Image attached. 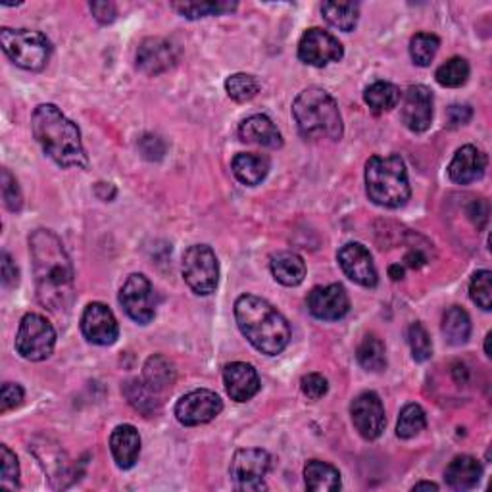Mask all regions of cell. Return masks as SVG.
<instances>
[{"label":"cell","mask_w":492,"mask_h":492,"mask_svg":"<svg viewBox=\"0 0 492 492\" xmlns=\"http://www.w3.org/2000/svg\"><path fill=\"white\" fill-rule=\"evenodd\" d=\"M37 299L54 314L68 312L76 299V275L64 244L51 229H37L29 237Z\"/></svg>","instance_id":"1"},{"label":"cell","mask_w":492,"mask_h":492,"mask_svg":"<svg viewBox=\"0 0 492 492\" xmlns=\"http://www.w3.org/2000/svg\"><path fill=\"white\" fill-rule=\"evenodd\" d=\"M31 127L45 154L54 160L60 168L87 169L89 160L83 149L81 133L76 123L62 114L58 106H37L31 116Z\"/></svg>","instance_id":"2"},{"label":"cell","mask_w":492,"mask_h":492,"mask_svg":"<svg viewBox=\"0 0 492 492\" xmlns=\"http://www.w3.org/2000/svg\"><path fill=\"white\" fill-rule=\"evenodd\" d=\"M235 319L241 333L258 352L277 356L289 347V322L267 300L254 294H242L235 302Z\"/></svg>","instance_id":"3"},{"label":"cell","mask_w":492,"mask_h":492,"mask_svg":"<svg viewBox=\"0 0 492 492\" xmlns=\"http://www.w3.org/2000/svg\"><path fill=\"white\" fill-rule=\"evenodd\" d=\"M292 116L304 139L340 141L342 118L335 98L319 87L304 89L292 102Z\"/></svg>","instance_id":"4"},{"label":"cell","mask_w":492,"mask_h":492,"mask_svg":"<svg viewBox=\"0 0 492 492\" xmlns=\"http://www.w3.org/2000/svg\"><path fill=\"white\" fill-rule=\"evenodd\" d=\"M365 193L373 204L390 210L408 202L412 189L404 160L397 154L369 158L365 164Z\"/></svg>","instance_id":"5"},{"label":"cell","mask_w":492,"mask_h":492,"mask_svg":"<svg viewBox=\"0 0 492 492\" xmlns=\"http://www.w3.org/2000/svg\"><path fill=\"white\" fill-rule=\"evenodd\" d=\"M0 45L12 64L28 71L45 70L53 54V45L41 31L4 28L0 31Z\"/></svg>","instance_id":"6"},{"label":"cell","mask_w":492,"mask_h":492,"mask_svg":"<svg viewBox=\"0 0 492 492\" xmlns=\"http://www.w3.org/2000/svg\"><path fill=\"white\" fill-rule=\"evenodd\" d=\"M56 347V331L46 317L39 314H26L21 319L16 350L23 360L43 362L54 352Z\"/></svg>","instance_id":"7"},{"label":"cell","mask_w":492,"mask_h":492,"mask_svg":"<svg viewBox=\"0 0 492 492\" xmlns=\"http://www.w3.org/2000/svg\"><path fill=\"white\" fill-rule=\"evenodd\" d=\"M183 279L201 297H208L217 289L219 264L216 252L208 244H194L183 254Z\"/></svg>","instance_id":"8"},{"label":"cell","mask_w":492,"mask_h":492,"mask_svg":"<svg viewBox=\"0 0 492 492\" xmlns=\"http://www.w3.org/2000/svg\"><path fill=\"white\" fill-rule=\"evenodd\" d=\"M272 470V456L262 448L237 450L231 462V479L237 490H264V479Z\"/></svg>","instance_id":"9"},{"label":"cell","mask_w":492,"mask_h":492,"mask_svg":"<svg viewBox=\"0 0 492 492\" xmlns=\"http://www.w3.org/2000/svg\"><path fill=\"white\" fill-rule=\"evenodd\" d=\"M119 304L139 325H149L156 316V294L152 283L143 274H133L119 291Z\"/></svg>","instance_id":"10"},{"label":"cell","mask_w":492,"mask_h":492,"mask_svg":"<svg viewBox=\"0 0 492 492\" xmlns=\"http://www.w3.org/2000/svg\"><path fill=\"white\" fill-rule=\"evenodd\" d=\"M224 410V402L214 390L199 389L181 397L176 404V417L184 427L210 423Z\"/></svg>","instance_id":"11"},{"label":"cell","mask_w":492,"mask_h":492,"mask_svg":"<svg viewBox=\"0 0 492 492\" xmlns=\"http://www.w3.org/2000/svg\"><path fill=\"white\" fill-rule=\"evenodd\" d=\"M350 415L356 430L365 439V440H375L387 427V415H385V406L381 402L379 395L373 390H365L362 395L354 398L350 406Z\"/></svg>","instance_id":"12"},{"label":"cell","mask_w":492,"mask_h":492,"mask_svg":"<svg viewBox=\"0 0 492 492\" xmlns=\"http://www.w3.org/2000/svg\"><path fill=\"white\" fill-rule=\"evenodd\" d=\"M342 56L344 48L337 37L319 28L308 29L299 43V58L308 66L324 68L331 62H339Z\"/></svg>","instance_id":"13"},{"label":"cell","mask_w":492,"mask_h":492,"mask_svg":"<svg viewBox=\"0 0 492 492\" xmlns=\"http://www.w3.org/2000/svg\"><path fill=\"white\" fill-rule=\"evenodd\" d=\"M83 337L98 347H110L119 337V325L114 312L102 302H91L81 316Z\"/></svg>","instance_id":"14"},{"label":"cell","mask_w":492,"mask_h":492,"mask_svg":"<svg viewBox=\"0 0 492 492\" xmlns=\"http://www.w3.org/2000/svg\"><path fill=\"white\" fill-rule=\"evenodd\" d=\"M337 260L342 267L344 275H347L350 281H354L356 285L365 289H373L377 285L379 275H377V267L373 264V256L369 254V250L364 244L360 242L344 244L337 254Z\"/></svg>","instance_id":"15"},{"label":"cell","mask_w":492,"mask_h":492,"mask_svg":"<svg viewBox=\"0 0 492 492\" xmlns=\"http://www.w3.org/2000/svg\"><path fill=\"white\" fill-rule=\"evenodd\" d=\"M308 310L324 322H339L350 310L348 294L339 283L325 287H316L308 294Z\"/></svg>","instance_id":"16"},{"label":"cell","mask_w":492,"mask_h":492,"mask_svg":"<svg viewBox=\"0 0 492 492\" xmlns=\"http://www.w3.org/2000/svg\"><path fill=\"white\" fill-rule=\"evenodd\" d=\"M179 60V51L174 43L162 37H149L137 51V66L146 76H160L174 68Z\"/></svg>","instance_id":"17"},{"label":"cell","mask_w":492,"mask_h":492,"mask_svg":"<svg viewBox=\"0 0 492 492\" xmlns=\"http://www.w3.org/2000/svg\"><path fill=\"white\" fill-rule=\"evenodd\" d=\"M402 121L412 133H425L433 123V93L425 85H414L404 94Z\"/></svg>","instance_id":"18"},{"label":"cell","mask_w":492,"mask_h":492,"mask_svg":"<svg viewBox=\"0 0 492 492\" xmlns=\"http://www.w3.org/2000/svg\"><path fill=\"white\" fill-rule=\"evenodd\" d=\"M224 383L227 395L235 402L252 400L260 390V377L254 365L244 362L227 364L224 369Z\"/></svg>","instance_id":"19"},{"label":"cell","mask_w":492,"mask_h":492,"mask_svg":"<svg viewBox=\"0 0 492 492\" xmlns=\"http://www.w3.org/2000/svg\"><path fill=\"white\" fill-rule=\"evenodd\" d=\"M487 156L473 144H465L454 154L448 166V177L456 184H470L485 176Z\"/></svg>","instance_id":"20"},{"label":"cell","mask_w":492,"mask_h":492,"mask_svg":"<svg viewBox=\"0 0 492 492\" xmlns=\"http://www.w3.org/2000/svg\"><path fill=\"white\" fill-rule=\"evenodd\" d=\"M110 450L119 470H131L141 456V437L133 425H118L110 435Z\"/></svg>","instance_id":"21"},{"label":"cell","mask_w":492,"mask_h":492,"mask_svg":"<svg viewBox=\"0 0 492 492\" xmlns=\"http://www.w3.org/2000/svg\"><path fill=\"white\" fill-rule=\"evenodd\" d=\"M239 137L242 143L264 146V149H281L283 137L275 123L264 114L246 118L239 126Z\"/></svg>","instance_id":"22"},{"label":"cell","mask_w":492,"mask_h":492,"mask_svg":"<svg viewBox=\"0 0 492 492\" xmlns=\"http://www.w3.org/2000/svg\"><path fill=\"white\" fill-rule=\"evenodd\" d=\"M177 372L174 362H169L166 356L162 354H154L144 364L143 369V381L146 387L152 389L156 395L162 397L164 392L171 390V387L176 385Z\"/></svg>","instance_id":"23"},{"label":"cell","mask_w":492,"mask_h":492,"mask_svg":"<svg viewBox=\"0 0 492 492\" xmlns=\"http://www.w3.org/2000/svg\"><path fill=\"white\" fill-rule=\"evenodd\" d=\"M481 475H483V467L473 456H456L448 463L445 472L447 485L454 490L475 488L477 483L481 481Z\"/></svg>","instance_id":"24"},{"label":"cell","mask_w":492,"mask_h":492,"mask_svg":"<svg viewBox=\"0 0 492 492\" xmlns=\"http://www.w3.org/2000/svg\"><path fill=\"white\" fill-rule=\"evenodd\" d=\"M233 174L242 184L256 187L269 174V158L256 152H241L233 158Z\"/></svg>","instance_id":"25"},{"label":"cell","mask_w":492,"mask_h":492,"mask_svg":"<svg viewBox=\"0 0 492 492\" xmlns=\"http://www.w3.org/2000/svg\"><path fill=\"white\" fill-rule=\"evenodd\" d=\"M272 274L275 281L285 287H299L306 277V264L299 254L294 252H277L272 256Z\"/></svg>","instance_id":"26"},{"label":"cell","mask_w":492,"mask_h":492,"mask_svg":"<svg viewBox=\"0 0 492 492\" xmlns=\"http://www.w3.org/2000/svg\"><path fill=\"white\" fill-rule=\"evenodd\" d=\"M304 481L308 490L335 492L340 488V473L337 467H333L327 462L312 460L304 467Z\"/></svg>","instance_id":"27"},{"label":"cell","mask_w":492,"mask_h":492,"mask_svg":"<svg viewBox=\"0 0 492 492\" xmlns=\"http://www.w3.org/2000/svg\"><path fill=\"white\" fill-rule=\"evenodd\" d=\"M442 335L452 347H462L472 335V319L460 306H452L442 317Z\"/></svg>","instance_id":"28"},{"label":"cell","mask_w":492,"mask_h":492,"mask_svg":"<svg viewBox=\"0 0 492 492\" xmlns=\"http://www.w3.org/2000/svg\"><path fill=\"white\" fill-rule=\"evenodd\" d=\"M365 104L373 114H385L397 108L400 102V89L389 81H375L364 93Z\"/></svg>","instance_id":"29"},{"label":"cell","mask_w":492,"mask_h":492,"mask_svg":"<svg viewBox=\"0 0 492 492\" xmlns=\"http://www.w3.org/2000/svg\"><path fill=\"white\" fill-rule=\"evenodd\" d=\"M356 358L358 364L365 369V372L379 373L387 367V352H385V342L381 340L377 335H365L360 342L358 352H356Z\"/></svg>","instance_id":"30"},{"label":"cell","mask_w":492,"mask_h":492,"mask_svg":"<svg viewBox=\"0 0 492 492\" xmlns=\"http://www.w3.org/2000/svg\"><path fill=\"white\" fill-rule=\"evenodd\" d=\"M322 14L333 28L350 33L358 26L360 6L356 3H324Z\"/></svg>","instance_id":"31"},{"label":"cell","mask_w":492,"mask_h":492,"mask_svg":"<svg viewBox=\"0 0 492 492\" xmlns=\"http://www.w3.org/2000/svg\"><path fill=\"white\" fill-rule=\"evenodd\" d=\"M126 397L133 408L139 410L144 415H151L152 412H156L160 408V404H162L160 395H156L152 389L146 387L143 379L129 381V383L126 385Z\"/></svg>","instance_id":"32"},{"label":"cell","mask_w":492,"mask_h":492,"mask_svg":"<svg viewBox=\"0 0 492 492\" xmlns=\"http://www.w3.org/2000/svg\"><path fill=\"white\" fill-rule=\"evenodd\" d=\"M435 78L442 87L458 89L467 83V79H470V64H467L465 58L454 56L437 70Z\"/></svg>","instance_id":"33"},{"label":"cell","mask_w":492,"mask_h":492,"mask_svg":"<svg viewBox=\"0 0 492 492\" xmlns=\"http://www.w3.org/2000/svg\"><path fill=\"white\" fill-rule=\"evenodd\" d=\"M427 425V417L425 412L420 404H408L404 406L400 417H398V425H397V435L404 440L414 439L422 433Z\"/></svg>","instance_id":"34"},{"label":"cell","mask_w":492,"mask_h":492,"mask_svg":"<svg viewBox=\"0 0 492 492\" xmlns=\"http://www.w3.org/2000/svg\"><path fill=\"white\" fill-rule=\"evenodd\" d=\"M440 46V39L433 33H417L410 41V56L415 66L427 68L435 60Z\"/></svg>","instance_id":"35"},{"label":"cell","mask_w":492,"mask_h":492,"mask_svg":"<svg viewBox=\"0 0 492 492\" xmlns=\"http://www.w3.org/2000/svg\"><path fill=\"white\" fill-rule=\"evenodd\" d=\"M237 8V3H176L174 10L179 12L183 18L187 20H201L208 16H221L226 12H233Z\"/></svg>","instance_id":"36"},{"label":"cell","mask_w":492,"mask_h":492,"mask_svg":"<svg viewBox=\"0 0 492 492\" xmlns=\"http://www.w3.org/2000/svg\"><path fill=\"white\" fill-rule=\"evenodd\" d=\"M226 91L235 102H249L260 93V83L249 73H235V76L227 78Z\"/></svg>","instance_id":"37"},{"label":"cell","mask_w":492,"mask_h":492,"mask_svg":"<svg viewBox=\"0 0 492 492\" xmlns=\"http://www.w3.org/2000/svg\"><path fill=\"white\" fill-rule=\"evenodd\" d=\"M492 274L488 269H481L472 277L470 283V297L472 300L485 312L492 310Z\"/></svg>","instance_id":"38"},{"label":"cell","mask_w":492,"mask_h":492,"mask_svg":"<svg viewBox=\"0 0 492 492\" xmlns=\"http://www.w3.org/2000/svg\"><path fill=\"white\" fill-rule=\"evenodd\" d=\"M408 342L412 348V356L415 362H427L430 356H433V342H430V337L427 333V329L415 322L408 329Z\"/></svg>","instance_id":"39"},{"label":"cell","mask_w":492,"mask_h":492,"mask_svg":"<svg viewBox=\"0 0 492 492\" xmlns=\"http://www.w3.org/2000/svg\"><path fill=\"white\" fill-rule=\"evenodd\" d=\"M0 458H3V477H0V483L4 488L18 490L20 488V463L16 454L12 452L6 445L0 447Z\"/></svg>","instance_id":"40"},{"label":"cell","mask_w":492,"mask_h":492,"mask_svg":"<svg viewBox=\"0 0 492 492\" xmlns=\"http://www.w3.org/2000/svg\"><path fill=\"white\" fill-rule=\"evenodd\" d=\"M3 199H4V204L10 212L21 210V204H23L21 191L18 187L16 177L12 176L8 169H3Z\"/></svg>","instance_id":"41"},{"label":"cell","mask_w":492,"mask_h":492,"mask_svg":"<svg viewBox=\"0 0 492 492\" xmlns=\"http://www.w3.org/2000/svg\"><path fill=\"white\" fill-rule=\"evenodd\" d=\"M300 389L304 392V397H308L310 400H319L327 395L329 385H327V379L322 373H308L300 381Z\"/></svg>","instance_id":"42"},{"label":"cell","mask_w":492,"mask_h":492,"mask_svg":"<svg viewBox=\"0 0 492 492\" xmlns=\"http://www.w3.org/2000/svg\"><path fill=\"white\" fill-rule=\"evenodd\" d=\"M23 402V389L18 383H4L3 392H0V414L18 408Z\"/></svg>","instance_id":"43"},{"label":"cell","mask_w":492,"mask_h":492,"mask_svg":"<svg viewBox=\"0 0 492 492\" xmlns=\"http://www.w3.org/2000/svg\"><path fill=\"white\" fill-rule=\"evenodd\" d=\"M139 149L144 158L160 160L166 154V143L160 137H156V135H144V137L141 139Z\"/></svg>","instance_id":"44"},{"label":"cell","mask_w":492,"mask_h":492,"mask_svg":"<svg viewBox=\"0 0 492 492\" xmlns=\"http://www.w3.org/2000/svg\"><path fill=\"white\" fill-rule=\"evenodd\" d=\"M20 283V269L8 252H3V287L14 289Z\"/></svg>","instance_id":"45"},{"label":"cell","mask_w":492,"mask_h":492,"mask_svg":"<svg viewBox=\"0 0 492 492\" xmlns=\"http://www.w3.org/2000/svg\"><path fill=\"white\" fill-rule=\"evenodd\" d=\"M91 12L96 21L102 23V26L112 23L118 16V8L114 3H91Z\"/></svg>","instance_id":"46"},{"label":"cell","mask_w":492,"mask_h":492,"mask_svg":"<svg viewBox=\"0 0 492 492\" xmlns=\"http://www.w3.org/2000/svg\"><path fill=\"white\" fill-rule=\"evenodd\" d=\"M472 116H473V112L467 104H454L448 108V112H447V119H448L450 127L465 126V123L472 119Z\"/></svg>","instance_id":"47"},{"label":"cell","mask_w":492,"mask_h":492,"mask_svg":"<svg viewBox=\"0 0 492 492\" xmlns=\"http://www.w3.org/2000/svg\"><path fill=\"white\" fill-rule=\"evenodd\" d=\"M467 216H470V219L473 221V226L477 229H483L487 226V221H488V204H487V201H483V199L473 201L472 206H470V210H467Z\"/></svg>","instance_id":"48"},{"label":"cell","mask_w":492,"mask_h":492,"mask_svg":"<svg viewBox=\"0 0 492 492\" xmlns=\"http://www.w3.org/2000/svg\"><path fill=\"white\" fill-rule=\"evenodd\" d=\"M427 264V256L422 250H410L404 258V266H408L412 269H420Z\"/></svg>","instance_id":"49"},{"label":"cell","mask_w":492,"mask_h":492,"mask_svg":"<svg viewBox=\"0 0 492 492\" xmlns=\"http://www.w3.org/2000/svg\"><path fill=\"white\" fill-rule=\"evenodd\" d=\"M389 275H390L392 281H400V279H404V266H400V264L390 266V267H389Z\"/></svg>","instance_id":"50"},{"label":"cell","mask_w":492,"mask_h":492,"mask_svg":"<svg viewBox=\"0 0 492 492\" xmlns=\"http://www.w3.org/2000/svg\"><path fill=\"white\" fill-rule=\"evenodd\" d=\"M414 490H439V485H435V483H417V485H414Z\"/></svg>","instance_id":"51"},{"label":"cell","mask_w":492,"mask_h":492,"mask_svg":"<svg viewBox=\"0 0 492 492\" xmlns=\"http://www.w3.org/2000/svg\"><path fill=\"white\" fill-rule=\"evenodd\" d=\"M490 337H492V335L488 333V335H487V339H485V352H487L488 358L492 356V354H490Z\"/></svg>","instance_id":"52"}]
</instances>
